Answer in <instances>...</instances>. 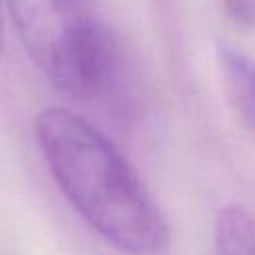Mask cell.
Segmentation results:
<instances>
[{
	"label": "cell",
	"mask_w": 255,
	"mask_h": 255,
	"mask_svg": "<svg viewBox=\"0 0 255 255\" xmlns=\"http://www.w3.org/2000/svg\"><path fill=\"white\" fill-rule=\"evenodd\" d=\"M34 133L52 179L94 233L124 255L165 251L167 221L114 141L60 106L36 116Z\"/></svg>",
	"instance_id": "obj_1"
},
{
	"label": "cell",
	"mask_w": 255,
	"mask_h": 255,
	"mask_svg": "<svg viewBox=\"0 0 255 255\" xmlns=\"http://www.w3.org/2000/svg\"><path fill=\"white\" fill-rule=\"evenodd\" d=\"M225 16L239 28H251L253 24V0H221Z\"/></svg>",
	"instance_id": "obj_5"
},
{
	"label": "cell",
	"mask_w": 255,
	"mask_h": 255,
	"mask_svg": "<svg viewBox=\"0 0 255 255\" xmlns=\"http://www.w3.org/2000/svg\"><path fill=\"white\" fill-rule=\"evenodd\" d=\"M32 62L64 94L106 96L120 76V44L96 0H6Z\"/></svg>",
	"instance_id": "obj_2"
},
{
	"label": "cell",
	"mask_w": 255,
	"mask_h": 255,
	"mask_svg": "<svg viewBox=\"0 0 255 255\" xmlns=\"http://www.w3.org/2000/svg\"><path fill=\"white\" fill-rule=\"evenodd\" d=\"M217 255H253V217L239 203L225 205L215 217Z\"/></svg>",
	"instance_id": "obj_4"
},
{
	"label": "cell",
	"mask_w": 255,
	"mask_h": 255,
	"mask_svg": "<svg viewBox=\"0 0 255 255\" xmlns=\"http://www.w3.org/2000/svg\"><path fill=\"white\" fill-rule=\"evenodd\" d=\"M217 60L221 78L227 90V98L241 118V122L251 128L253 124V70L251 60L239 52L235 46L221 42L217 46Z\"/></svg>",
	"instance_id": "obj_3"
},
{
	"label": "cell",
	"mask_w": 255,
	"mask_h": 255,
	"mask_svg": "<svg viewBox=\"0 0 255 255\" xmlns=\"http://www.w3.org/2000/svg\"><path fill=\"white\" fill-rule=\"evenodd\" d=\"M2 48H4V16H2V4H0V58H2Z\"/></svg>",
	"instance_id": "obj_6"
}]
</instances>
